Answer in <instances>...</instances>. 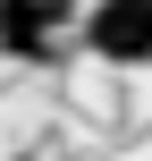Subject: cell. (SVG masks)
Masks as SVG:
<instances>
[{"mask_svg":"<svg viewBox=\"0 0 152 161\" xmlns=\"http://www.w3.org/2000/svg\"><path fill=\"white\" fill-rule=\"evenodd\" d=\"M85 42L110 68H144L152 59V0H93L85 8Z\"/></svg>","mask_w":152,"mask_h":161,"instance_id":"cell-1","label":"cell"},{"mask_svg":"<svg viewBox=\"0 0 152 161\" xmlns=\"http://www.w3.org/2000/svg\"><path fill=\"white\" fill-rule=\"evenodd\" d=\"M76 0H0V51L8 59H42L51 51V25H68Z\"/></svg>","mask_w":152,"mask_h":161,"instance_id":"cell-2","label":"cell"}]
</instances>
